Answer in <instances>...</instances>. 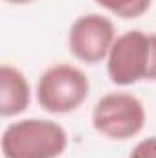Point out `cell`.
Segmentation results:
<instances>
[{
    "instance_id": "6da1fadb",
    "label": "cell",
    "mask_w": 156,
    "mask_h": 158,
    "mask_svg": "<svg viewBox=\"0 0 156 158\" xmlns=\"http://www.w3.org/2000/svg\"><path fill=\"white\" fill-rule=\"evenodd\" d=\"M107 74L117 86L156 81V33L129 30L117 35L107 57Z\"/></svg>"
},
{
    "instance_id": "7a4b0ae2",
    "label": "cell",
    "mask_w": 156,
    "mask_h": 158,
    "mask_svg": "<svg viewBox=\"0 0 156 158\" xmlns=\"http://www.w3.org/2000/svg\"><path fill=\"white\" fill-rule=\"evenodd\" d=\"M66 147V131L51 119H20L2 134L4 158H59Z\"/></svg>"
},
{
    "instance_id": "3957f363",
    "label": "cell",
    "mask_w": 156,
    "mask_h": 158,
    "mask_svg": "<svg viewBox=\"0 0 156 158\" xmlns=\"http://www.w3.org/2000/svg\"><path fill=\"white\" fill-rule=\"evenodd\" d=\"M90 81L86 74L68 63L46 68L37 83L39 105L50 114H70L86 101Z\"/></svg>"
},
{
    "instance_id": "277c9868",
    "label": "cell",
    "mask_w": 156,
    "mask_h": 158,
    "mask_svg": "<svg viewBox=\"0 0 156 158\" xmlns=\"http://www.w3.org/2000/svg\"><path fill=\"white\" fill-rule=\"evenodd\" d=\"M92 125L99 134L110 140H130L138 136L145 125V107L129 92H110L96 103Z\"/></svg>"
},
{
    "instance_id": "5b68a950",
    "label": "cell",
    "mask_w": 156,
    "mask_h": 158,
    "mask_svg": "<svg viewBox=\"0 0 156 158\" xmlns=\"http://www.w3.org/2000/svg\"><path fill=\"white\" fill-rule=\"evenodd\" d=\"M116 40V28L110 19L99 13L81 15L74 20L68 31V48L72 55L84 64H97Z\"/></svg>"
},
{
    "instance_id": "8992f818",
    "label": "cell",
    "mask_w": 156,
    "mask_h": 158,
    "mask_svg": "<svg viewBox=\"0 0 156 158\" xmlns=\"http://www.w3.org/2000/svg\"><path fill=\"white\" fill-rule=\"evenodd\" d=\"M31 101V88L26 76L11 64L0 68V114L11 118L22 114Z\"/></svg>"
},
{
    "instance_id": "52a82bcc",
    "label": "cell",
    "mask_w": 156,
    "mask_h": 158,
    "mask_svg": "<svg viewBox=\"0 0 156 158\" xmlns=\"http://www.w3.org/2000/svg\"><path fill=\"white\" fill-rule=\"evenodd\" d=\"M96 2L103 9L121 19H138L149 11L153 0H96Z\"/></svg>"
},
{
    "instance_id": "ba28073f",
    "label": "cell",
    "mask_w": 156,
    "mask_h": 158,
    "mask_svg": "<svg viewBox=\"0 0 156 158\" xmlns=\"http://www.w3.org/2000/svg\"><path fill=\"white\" fill-rule=\"evenodd\" d=\"M129 158H156V136L138 142L130 151Z\"/></svg>"
},
{
    "instance_id": "9c48e42d",
    "label": "cell",
    "mask_w": 156,
    "mask_h": 158,
    "mask_svg": "<svg viewBox=\"0 0 156 158\" xmlns=\"http://www.w3.org/2000/svg\"><path fill=\"white\" fill-rule=\"evenodd\" d=\"M6 2L15 4V6H20V4H30V2H33V0H6Z\"/></svg>"
}]
</instances>
